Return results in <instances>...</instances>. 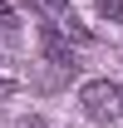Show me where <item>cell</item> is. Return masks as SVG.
Returning <instances> with one entry per match:
<instances>
[{"mask_svg":"<svg viewBox=\"0 0 123 128\" xmlns=\"http://www.w3.org/2000/svg\"><path fill=\"white\" fill-rule=\"evenodd\" d=\"M98 10H104L108 20H118V15H123V0H98Z\"/></svg>","mask_w":123,"mask_h":128,"instance_id":"3957f363","label":"cell"},{"mask_svg":"<svg viewBox=\"0 0 123 128\" xmlns=\"http://www.w3.org/2000/svg\"><path fill=\"white\" fill-rule=\"evenodd\" d=\"M40 5H44L49 15H59V20H64V15H69V0H40Z\"/></svg>","mask_w":123,"mask_h":128,"instance_id":"7a4b0ae2","label":"cell"},{"mask_svg":"<svg viewBox=\"0 0 123 128\" xmlns=\"http://www.w3.org/2000/svg\"><path fill=\"white\" fill-rule=\"evenodd\" d=\"M79 108L89 118H98V123H118L123 118V89L113 79H89L79 89Z\"/></svg>","mask_w":123,"mask_h":128,"instance_id":"6da1fadb","label":"cell"}]
</instances>
